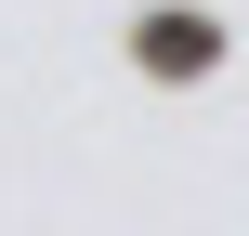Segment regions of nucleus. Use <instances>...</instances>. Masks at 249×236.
<instances>
[{
	"label": "nucleus",
	"instance_id": "obj_1",
	"mask_svg": "<svg viewBox=\"0 0 249 236\" xmlns=\"http://www.w3.org/2000/svg\"><path fill=\"white\" fill-rule=\"evenodd\" d=\"M144 53L184 79V66H210V26H197V13H158V26H144Z\"/></svg>",
	"mask_w": 249,
	"mask_h": 236
}]
</instances>
